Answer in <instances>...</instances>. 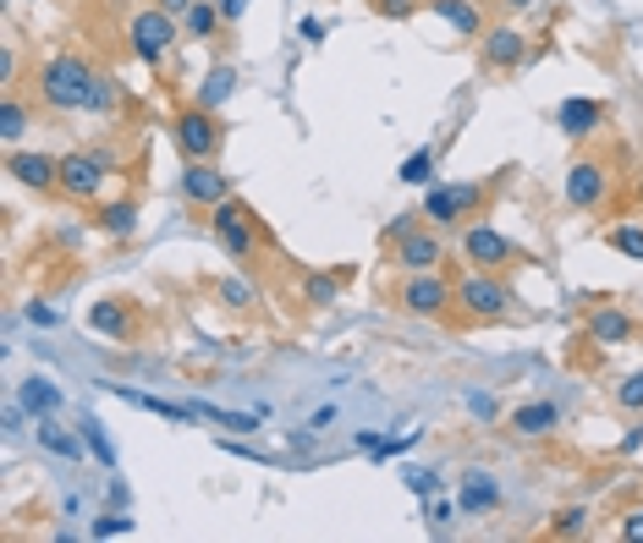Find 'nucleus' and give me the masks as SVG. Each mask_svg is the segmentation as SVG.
<instances>
[{
    "label": "nucleus",
    "instance_id": "nucleus-40",
    "mask_svg": "<svg viewBox=\"0 0 643 543\" xmlns=\"http://www.w3.org/2000/svg\"><path fill=\"white\" fill-rule=\"evenodd\" d=\"M0 83H18V50H0Z\"/></svg>",
    "mask_w": 643,
    "mask_h": 543
},
{
    "label": "nucleus",
    "instance_id": "nucleus-47",
    "mask_svg": "<svg viewBox=\"0 0 643 543\" xmlns=\"http://www.w3.org/2000/svg\"><path fill=\"white\" fill-rule=\"evenodd\" d=\"M506 12H528V7H539V0H501Z\"/></svg>",
    "mask_w": 643,
    "mask_h": 543
},
{
    "label": "nucleus",
    "instance_id": "nucleus-3",
    "mask_svg": "<svg viewBox=\"0 0 643 543\" xmlns=\"http://www.w3.org/2000/svg\"><path fill=\"white\" fill-rule=\"evenodd\" d=\"M418 215L424 209H413V215H402L397 226H391V264H402L407 275L413 269H440V258H446V242H440V226H418Z\"/></svg>",
    "mask_w": 643,
    "mask_h": 543
},
{
    "label": "nucleus",
    "instance_id": "nucleus-10",
    "mask_svg": "<svg viewBox=\"0 0 643 543\" xmlns=\"http://www.w3.org/2000/svg\"><path fill=\"white\" fill-rule=\"evenodd\" d=\"M561 198L572 204V209H599L605 198H610V171L599 165V160H572L566 165V182H561Z\"/></svg>",
    "mask_w": 643,
    "mask_h": 543
},
{
    "label": "nucleus",
    "instance_id": "nucleus-19",
    "mask_svg": "<svg viewBox=\"0 0 643 543\" xmlns=\"http://www.w3.org/2000/svg\"><path fill=\"white\" fill-rule=\"evenodd\" d=\"M424 7H429L435 18H446L462 39H479V34H484V12H479V0H424Z\"/></svg>",
    "mask_w": 643,
    "mask_h": 543
},
{
    "label": "nucleus",
    "instance_id": "nucleus-17",
    "mask_svg": "<svg viewBox=\"0 0 643 543\" xmlns=\"http://www.w3.org/2000/svg\"><path fill=\"white\" fill-rule=\"evenodd\" d=\"M512 434H528V439H539V434H555L561 428V406L555 401H523V406H512Z\"/></svg>",
    "mask_w": 643,
    "mask_h": 543
},
{
    "label": "nucleus",
    "instance_id": "nucleus-23",
    "mask_svg": "<svg viewBox=\"0 0 643 543\" xmlns=\"http://www.w3.org/2000/svg\"><path fill=\"white\" fill-rule=\"evenodd\" d=\"M122 401H133V406H143V412H154V417H165V423H193L198 412L193 406H176V401H160V395H143V390H116Z\"/></svg>",
    "mask_w": 643,
    "mask_h": 543
},
{
    "label": "nucleus",
    "instance_id": "nucleus-25",
    "mask_svg": "<svg viewBox=\"0 0 643 543\" xmlns=\"http://www.w3.org/2000/svg\"><path fill=\"white\" fill-rule=\"evenodd\" d=\"M28 132V105L18 100V89H7V100H0V138L18 143Z\"/></svg>",
    "mask_w": 643,
    "mask_h": 543
},
{
    "label": "nucleus",
    "instance_id": "nucleus-30",
    "mask_svg": "<svg viewBox=\"0 0 643 543\" xmlns=\"http://www.w3.org/2000/svg\"><path fill=\"white\" fill-rule=\"evenodd\" d=\"M605 242H610L621 258H638V264H643V231H638V226H610Z\"/></svg>",
    "mask_w": 643,
    "mask_h": 543
},
{
    "label": "nucleus",
    "instance_id": "nucleus-29",
    "mask_svg": "<svg viewBox=\"0 0 643 543\" xmlns=\"http://www.w3.org/2000/svg\"><path fill=\"white\" fill-rule=\"evenodd\" d=\"M193 412L209 417V423H220V428H242V434L259 428V417H264V412H220V406H204V401H193Z\"/></svg>",
    "mask_w": 643,
    "mask_h": 543
},
{
    "label": "nucleus",
    "instance_id": "nucleus-27",
    "mask_svg": "<svg viewBox=\"0 0 643 543\" xmlns=\"http://www.w3.org/2000/svg\"><path fill=\"white\" fill-rule=\"evenodd\" d=\"M495 499H501L495 477H490V472H468V483H462V510H490Z\"/></svg>",
    "mask_w": 643,
    "mask_h": 543
},
{
    "label": "nucleus",
    "instance_id": "nucleus-31",
    "mask_svg": "<svg viewBox=\"0 0 643 543\" xmlns=\"http://www.w3.org/2000/svg\"><path fill=\"white\" fill-rule=\"evenodd\" d=\"M215 291H220V302H226V308H253V302H259V291H253L242 275H226Z\"/></svg>",
    "mask_w": 643,
    "mask_h": 543
},
{
    "label": "nucleus",
    "instance_id": "nucleus-26",
    "mask_svg": "<svg viewBox=\"0 0 643 543\" xmlns=\"http://www.w3.org/2000/svg\"><path fill=\"white\" fill-rule=\"evenodd\" d=\"M407 187H429L435 182V143H424V149H413L407 160H402V171H397Z\"/></svg>",
    "mask_w": 643,
    "mask_h": 543
},
{
    "label": "nucleus",
    "instance_id": "nucleus-41",
    "mask_svg": "<svg viewBox=\"0 0 643 543\" xmlns=\"http://www.w3.org/2000/svg\"><path fill=\"white\" fill-rule=\"evenodd\" d=\"M248 7H253V0H220V18H226V23H237Z\"/></svg>",
    "mask_w": 643,
    "mask_h": 543
},
{
    "label": "nucleus",
    "instance_id": "nucleus-11",
    "mask_svg": "<svg viewBox=\"0 0 643 543\" xmlns=\"http://www.w3.org/2000/svg\"><path fill=\"white\" fill-rule=\"evenodd\" d=\"M105 160H100V149H78V154H61V193L72 198V204H89L94 193H100V182H105Z\"/></svg>",
    "mask_w": 643,
    "mask_h": 543
},
{
    "label": "nucleus",
    "instance_id": "nucleus-5",
    "mask_svg": "<svg viewBox=\"0 0 643 543\" xmlns=\"http://www.w3.org/2000/svg\"><path fill=\"white\" fill-rule=\"evenodd\" d=\"M176 39H182V18H171V12H160V7H143V12H133V23H127V45H133V56H138L143 67H160Z\"/></svg>",
    "mask_w": 643,
    "mask_h": 543
},
{
    "label": "nucleus",
    "instance_id": "nucleus-28",
    "mask_svg": "<svg viewBox=\"0 0 643 543\" xmlns=\"http://www.w3.org/2000/svg\"><path fill=\"white\" fill-rule=\"evenodd\" d=\"M39 444H45L50 455H67V461H78V455H83V444H78L67 428H56L50 417H39Z\"/></svg>",
    "mask_w": 643,
    "mask_h": 543
},
{
    "label": "nucleus",
    "instance_id": "nucleus-35",
    "mask_svg": "<svg viewBox=\"0 0 643 543\" xmlns=\"http://www.w3.org/2000/svg\"><path fill=\"white\" fill-rule=\"evenodd\" d=\"M616 406H621V412H643V373H627V379H621Z\"/></svg>",
    "mask_w": 643,
    "mask_h": 543
},
{
    "label": "nucleus",
    "instance_id": "nucleus-21",
    "mask_svg": "<svg viewBox=\"0 0 643 543\" xmlns=\"http://www.w3.org/2000/svg\"><path fill=\"white\" fill-rule=\"evenodd\" d=\"M89 324H94L100 335H111V340H127V335H133V308L116 302V297H111V302H94V308H89Z\"/></svg>",
    "mask_w": 643,
    "mask_h": 543
},
{
    "label": "nucleus",
    "instance_id": "nucleus-7",
    "mask_svg": "<svg viewBox=\"0 0 643 543\" xmlns=\"http://www.w3.org/2000/svg\"><path fill=\"white\" fill-rule=\"evenodd\" d=\"M451 297H457V280H446L440 269H413V275L397 286V308L413 313V319H440V313H451Z\"/></svg>",
    "mask_w": 643,
    "mask_h": 543
},
{
    "label": "nucleus",
    "instance_id": "nucleus-6",
    "mask_svg": "<svg viewBox=\"0 0 643 543\" xmlns=\"http://www.w3.org/2000/svg\"><path fill=\"white\" fill-rule=\"evenodd\" d=\"M171 138L187 160H220V143H226V127H220V111H204V105H182L171 116Z\"/></svg>",
    "mask_w": 643,
    "mask_h": 543
},
{
    "label": "nucleus",
    "instance_id": "nucleus-36",
    "mask_svg": "<svg viewBox=\"0 0 643 543\" xmlns=\"http://www.w3.org/2000/svg\"><path fill=\"white\" fill-rule=\"evenodd\" d=\"M583 521H588V510H583V505H572V510H561V516H555V527H550V532H555V538H577V532H583Z\"/></svg>",
    "mask_w": 643,
    "mask_h": 543
},
{
    "label": "nucleus",
    "instance_id": "nucleus-39",
    "mask_svg": "<svg viewBox=\"0 0 643 543\" xmlns=\"http://www.w3.org/2000/svg\"><path fill=\"white\" fill-rule=\"evenodd\" d=\"M621 538H627V543H643V510H627V516H621Z\"/></svg>",
    "mask_w": 643,
    "mask_h": 543
},
{
    "label": "nucleus",
    "instance_id": "nucleus-8",
    "mask_svg": "<svg viewBox=\"0 0 643 543\" xmlns=\"http://www.w3.org/2000/svg\"><path fill=\"white\" fill-rule=\"evenodd\" d=\"M209 226H215V236H220V247L231 253V258H253L259 253V226H253V215L242 209V204H215L209 209Z\"/></svg>",
    "mask_w": 643,
    "mask_h": 543
},
{
    "label": "nucleus",
    "instance_id": "nucleus-18",
    "mask_svg": "<svg viewBox=\"0 0 643 543\" xmlns=\"http://www.w3.org/2000/svg\"><path fill=\"white\" fill-rule=\"evenodd\" d=\"M18 406H23L28 417H56V412H61V390H56V379L28 373V379H23V390H18Z\"/></svg>",
    "mask_w": 643,
    "mask_h": 543
},
{
    "label": "nucleus",
    "instance_id": "nucleus-43",
    "mask_svg": "<svg viewBox=\"0 0 643 543\" xmlns=\"http://www.w3.org/2000/svg\"><path fill=\"white\" fill-rule=\"evenodd\" d=\"M616 450H621V455H632V450H643V428H627V434H621V444H616Z\"/></svg>",
    "mask_w": 643,
    "mask_h": 543
},
{
    "label": "nucleus",
    "instance_id": "nucleus-33",
    "mask_svg": "<svg viewBox=\"0 0 643 543\" xmlns=\"http://www.w3.org/2000/svg\"><path fill=\"white\" fill-rule=\"evenodd\" d=\"M418 7H424V0H369V12H375V18H391V23L418 18Z\"/></svg>",
    "mask_w": 643,
    "mask_h": 543
},
{
    "label": "nucleus",
    "instance_id": "nucleus-32",
    "mask_svg": "<svg viewBox=\"0 0 643 543\" xmlns=\"http://www.w3.org/2000/svg\"><path fill=\"white\" fill-rule=\"evenodd\" d=\"M336 280H342V269H336V275H308V280H302L308 302H313V308H331V302H336Z\"/></svg>",
    "mask_w": 643,
    "mask_h": 543
},
{
    "label": "nucleus",
    "instance_id": "nucleus-44",
    "mask_svg": "<svg viewBox=\"0 0 643 543\" xmlns=\"http://www.w3.org/2000/svg\"><path fill=\"white\" fill-rule=\"evenodd\" d=\"M154 7H160V12H171V18H187V12H193V0H154Z\"/></svg>",
    "mask_w": 643,
    "mask_h": 543
},
{
    "label": "nucleus",
    "instance_id": "nucleus-2",
    "mask_svg": "<svg viewBox=\"0 0 643 543\" xmlns=\"http://www.w3.org/2000/svg\"><path fill=\"white\" fill-rule=\"evenodd\" d=\"M512 302H517V291L501 280V269H468V275L457 280V297H451V308H457L468 324H495V319L512 313Z\"/></svg>",
    "mask_w": 643,
    "mask_h": 543
},
{
    "label": "nucleus",
    "instance_id": "nucleus-4",
    "mask_svg": "<svg viewBox=\"0 0 643 543\" xmlns=\"http://www.w3.org/2000/svg\"><path fill=\"white\" fill-rule=\"evenodd\" d=\"M490 204V187H479V182H429V193H424V220L429 226H468V215H479Z\"/></svg>",
    "mask_w": 643,
    "mask_h": 543
},
{
    "label": "nucleus",
    "instance_id": "nucleus-12",
    "mask_svg": "<svg viewBox=\"0 0 643 543\" xmlns=\"http://www.w3.org/2000/svg\"><path fill=\"white\" fill-rule=\"evenodd\" d=\"M479 61H484L490 72H517V67L528 61V39H523L512 23H495V28L479 34Z\"/></svg>",
    "mask_w": 643,
    "mask_h": 543
},
{
    "label": "nucleus",
    "instance_id": "nucleus-1",
    "mask_svg": "<svg viewBox=\"0 0 643 543\" xmlns=\"http://www.w3.org/2000/svg\"><path fill=\"white\" fill-rule=\"evenodd\" d=\"M94 94H100V72H94L89 56L61 50V56H50V61L39 67V100H45L50 111H89Z\"/></svg>",
    "mask_w": 643,
    "mask_h": 543
},
{
    "label": "nucleus",
    "instance_id": "nucleus-14",
    "mask_svg": "<svg viewBox=\"0 0 643 543\" xmlns=\"http://www.w3.org/2000/svg\"><path fill=\"white\" fill-rule=\"evenodd\" d=\"M7 171H12V182H23V187H34V193H61V160H56V154L12 149Z\"/></svg>",
    "mask_w": 643,
    "mask_h": 543
},
{
    "label": "nucleus",
    "instance_id": "nucleus-15",
    "mask_svg": "<svg viewBox=\"0 0 643 543\" xmlns=\"http://www.w3.org/2000/svg\"><path fill=\"white\" fill-rule=\"evenodd\" d=\"M632 330H638V324H632V313H627V308H616V302H605V308H594V313H588V340H594V346H627V340H632Z\"/></svg>",
    "mask_w": 643,
    "mask_h": 543
},
{
    "label": "nucleus",
    "instance_id": "nucleus-16",
    "mask_svg": "<svg viewBox=\"0 0 643 543\" xmlns=\"http://www.w3.org/2000/svg\"><path fill=\"white\" fill-rule=\"evenodd\" d=\"M555 122H561V132H566V138H588V132L605 122V105H599V100L572 94V100H561V105H555Z\"/></svg>",
    "mask_w": 643,
    "mask_h": 543
},
{
    "label": "nucleus",
    "instance_id": "nucleus-24",
    "mask_svg": "<svg viewBox=\"0 0 643 543\" xmlns=\"http://www.w3.org/2000/svg\"><path fill=\"white\" fill-rule=\"evenodd\" d=\"M100 231H105V236H133V231H138V204H133V198L105 204V209H100Z\"/></svg>",
    "mask_w": 643,
    "mask_h": 543
},
{
    "label": "nucleus",
    "instance_id": "nucleus-9",
    "mask_svg": "<svg viewBox=\"0 0 643 543\" xmlns=\"http://www.w3.org/2000/svg\"><path fill=\"white\" fill-rule=\"evenodd\" d=\"M462 258H468L473 269H506V264H523L528 253H517L495 226L479 220V226H462Z\"/></svg>",
    "mask_w": 643,
    "mask_h": 543
},
{
    "label": "nucleus",
    "instance_id": "nucleus-38",
    "mask_svg": "<svg viewBox=\"0 0 643 543\" xmlns=\"http://www.w3.org/2000/svg\"><path fill=\"white\" fill-rule=\"evenodd\" d=\"M407 488H413V494H435V488H440V477H435V472H424V466H407Z\"/></svg>",
    "mask_w": 643,
    "mask_h": 543
},
{
    "label": "nucleus",
    "instance_id": "nucleus-13",
    "mask_svg": "<svg viewBox=\"0 0 643 543\" xmlns=\"http://www.w3.org/2000/svg\"><path fill=\"white\" fill-rule=\"evenodd\" d=\"M182 198L198 204V209H215V204L231 198V182H226V171H215V160H187L182 165Z\"/></svg>",
    "mask_w": 643,
    "mask_h": 543
},
{
    "label": "nucleus",
    "instance_id": "nucleus-45",
    "mask_svg": "<svg viewBox=\"0 0 643 543\" xmlns=\"http://www.w3.org/2000/svg\"><path fill=\"white\" fill-rule=\"evenodd\" d=\"M28 319H34V324H45V330H50V324H56V308H39V302H28Z\"/></svg>",
    "mask_w": 643,
    "mask_h": 543
},
{
    "label": "nucleus",
    "instance_id": "nucleus-34",
    "mask_svg": "<svg viewBox=\"0 0 643 543\" xmlns=\"http://www.w3.org/2000/svg\"><path fill=\"white\" fill-rule=\"evenodd\" d=\"M83 439H89V450H94V461L116 472V444L105 439V428H100V423H89V434H83Z\"/></svg>",
    "mask_w": 643,
    "mask_h": 543
},
{
    "label": "nucleus",
    "instance_id": "nucleus-22",
    "mask_svg": "<svg viewBox=\"0 0 643 543\" xmlns=\"http://www.w3.org/2000/svg\"><path fill=\"white\" fill-rule=\"evenodd\" d=\"M220 0H193V12L182 18V28H187V39H215L220 34Z\"/></svg>",
    "mask_w": 643,
    "mask_h": 543
},
{
    "label": "nucleus",
    "instance_id": "nucleus-37",
    "mask_svg": "<svg viewBox=\"0 0 643 543\" xmlns=\"http://www.w3.org/2000/svg\"><path fill=\"white\" fill-rule=\"evenodd\" d=\"M94 532H100V538H122V532H133V521H127L122 510H105V516L94 521Z\"/></svg>",
    "mask_w": 643,
    "mask_h": 543
},
{
    "label": "nucleus",
    "instance_id": "nucleus-20",
    "mask_svg": "<svg viewBox=\"0 0 643 543\" xmlns=\"http://www.w3.org/2000/svg\"><path fill=\"white\" fill-rule=\"evenodd\" d=\"M231 94H237V67H226V61H220V67H209V72H204V83H198L193 105H204V111H220Z\"/></svg>",
    "mask_w": 643,
    "mask_h": 543
},
{
    "label": "nucleus",
    "instance_id": "nucleus-46",
    "mask_svg": "<svg viewBox=\"0 0 643 543\" xmlns=\"http://www.w3.org/2000/svg\"><path fill=\"white\" fill-rule=\"evenodd\" d=\"M302 39H308V45H319V39H325V23H313V18H308V23H302Z\"/></svg>",
    "mask_w": 643,
    "mask_h": 543
},
{
    "label": "nucleus",
    "instance_id": "nucleus-42",
    "mask_svg": "<svg viewBox=\"0 0 643 543\" xmlns=\"http://www.w3.org/2000/svg\"><path fill=\"white\" fill-rule=\"evenodd\" d=\"M468 412H479V417H495V401H490V395H479V390H473V395H468Z\"/></svg>",
    "mask_w": 643,
    "mask_h": 543
}]
</instances>
